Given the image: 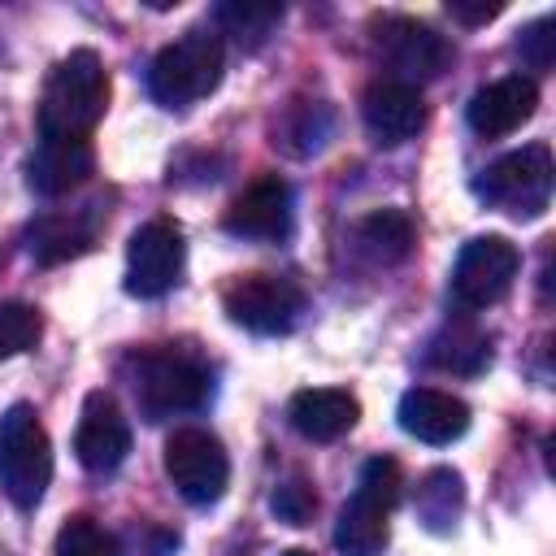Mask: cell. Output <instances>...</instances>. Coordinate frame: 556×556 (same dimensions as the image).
<instances>
[{
    "label": "cell",
    "instance_id": "44dd1931",
    "mask_svg": "<svg viewBox=\"0 0 556 556\" xmlns=\"http://www.w3.org/2000/svg\"><path fill=\"white\" fill-rule=\"evenodd\" d=\"M356 248L374 261V265H395L413 252V217L400 208H374L369 217L356 222Z\"/></svg>",
    "mask_w": 556,
    "mask_h": 556
},
{
    "label": "cell",
    "instance_id": "3957f363",
    "mask_svg": "<svg viewBox=\"0 0 556 556\" xmlns=\"http://www.w3.org/2000/svg\"><path fill=\"white\" fill-rule=\"evenodd\" d=\"M222 70H226V43H222V35L208 30V26H191V30H182L174 43H165L152 56V65H148V91L165 109H187V104L204 100L208 91H217Z\"/></svg>",
    "mask_w": 556,
    "mask_h": 556
},
{
    "label": "cell",
    "instance_id": "7402d4cb",
    "mask_svg": "<svg viewBox=\"0 0 556 556\" xmlns=\"http://www.w3.org/2000/svg\"><path fill=\"white\" fill-rule=\"evenodd\" d=\"M413 508L421 517L426 530L434 534H447L465 508V482L456 469H430L421 482H417V495H413Z\"/></svg>",
    "mask_w": 556,
    "mask_h": 556
},
{
    "label": "cell",
    "instance_id": "603a6c76",
    "mask_svg": "<svg viewBox=\"0 0 556 556\" xmlns=\"http://www.w3.org/2000/svg\"><path fill=\"white\" fill-rule=\"evenodd\" d=\"M52 556H122V543L113 530H104L96 517L78 513L56 530Z\"/></svg>",
    "mask_w": 556,
    "mask_h": 556
},
{
    "label": "cell",
    "instance_id": "52a82bcc",
    "mask_svg": "<svg viewBox=\"0 0 556 556\" xmlns=\"http://www.w3.org/2000/svg\"><path fill=\"white\" fill-rule=\"evenodd\" d=\"M517 269H521V252H517L513 239H504V235H473L456 252L447 291L469 313L473 308H491V304H500L513 291Z\"/></svg>",
    "mask_w": 556,
    "mask_h": 556
},
{
    "label": "cell",
    "instance_id": "5bb4252c",
    "mask_svg": "<svg viewBox=\"0 0 556 556\" xmlns=\"http://www.w3.org/2000/svg\"><path fill=\"white\" fill-rule=\"evenodd\" d=\"M100 226H104L100 200H87L78 208H48L30 222L26 243H30V256L39 265H61V261H74L87 248H96Z\"/></svg>",
    "mask_w": 556,
    "mask_h": 556
},
{
    "label": "cell",
    "instance_id": "ba28073f",
    "mask_svg": "<svg viewBox=\"0 0 556 556\" xmlns=\"http://www.w3.org/2000/svg\"><path fill=\"white\" fill-rule=\"evenodd\" d=\"M165 473L187 504L204 508V504H217L226 495L230 456H226L217 434H208L200 426H182L165 439Z\"/></svg>",
    "mask_w": 556,
    "mask_h": 556
},
{
    "label": "cell",
    "instance_id": "9c48e42d",
    "mask_svg": "<svg viewBox=\"0 0 556 556\" xmlns=\"http://www.w3.org/2000/svg\"><path fill=\"white\" fill-rule=\"evenodd\" d=\"M226 317L252 334H287L304 313V287L287 274H243L222 295Z\"/></svg>",
    "mask_w": 556,
    "mask_h": 556
},
{
    "label": "cell",
    "instance_id": "ffe728a7",
    "mask_svg": "<svg viewBox=\"0 0 556 556\" xmlns=\"http://www.w3.org/2000/svg\"><path fill=\"white\" fill-rule=\"evenodd\" d=\"M426 361L443 374H482L491 365V339L473 326V321H447L430 348H426Z\"/></svg>",
    "mask_w": 556,
    "mask_h": 556
},
{
    "label": "cell",
    "instance_id": "8fae6325",
    "mask_svg": "<svg viewBox=\"0 0 556 556\" xmlns=\"http://www.w3.org/2000/svg\"><path fill=\"white\" fill-rule=\"evenodd\" d=\"M374 48L395 70V83H408V87H417L426 78H439L447 70V61H452V43L434 26H426L417 17H382V22H374Z\"/></svg>",
    "mask_w": 556,
    "mask_h": 556
},
{
    "label": "cell",
    "instance_id": "cb8c5ba5",
    "mask_svg": "<svg viewBox=\"0 0 556 556\" xmlns=\"http://www.w3.org/2000/svg\"><path fill=\"white\" fill-rule=\"evenodd\" d=\"M39 334H43V317L35 304H22V300L0 304V361L30 352L39 343Z\"/></svg>",
    "mask_w": 556,
    "mask_h": 556
},
{
    "label": "cell",
    "instance_id": "4fadbf2b",
    "mask_svg": "<svg viewBox=\"0 0 556 556\" xmlns=\"http://www.w3.org/2000/svg\"><path fill=\"white\" fill-rule=\"evenodd\" d=\"M74 456L91 473H113L130 456V426L109 391H91L83 400L78 430H74Z\"/></svg>",
    "mask_w": 556,
    "mask_h": 556
},
{
    "label": "cell",
    "instance_id": "8992f818",
    "mask_svg": "<svg viewBox=\"0 0 556 556\" xmlns=\"http://www.w3.org/2000/svg\"><path fill=\"white\" fill-rule=\"evenodd\" d=\"M552 182H556V169H552L547 143H526V148H517V152H508L482 169L478 195L486 204H495L500 213L539 217L552 200Z\"/></svg>",
    "mask_w": 556,
    "mask_h": 556
},
{
    "label": "cell",
    "instance_id": "e0dca14e",
    "mask_svg": "<svg viewBox=\"0 0 556 556\" xmlns=\"http://www.w3.org/2000/svg\"><path fill=\"white\" fill-rule=\"evenodd\" d=\"M400 430L413 434L417 443H456L465 430H469V404L452 391H439V387H408L400 395Z\"/></svg>",
    "mask_w": 556,
    "mask_h": 556
},
{
    "label": "cell",
    "instance_id": "277c9868",
    "mask_svg": "<svg viewBox=\"0 0 556 556\" xmlns=\"http://www.w3.org/2000/svg\"><path fill=\"white\" fill-rule=\"evenodd\" d=\"M400 465L391 456H369L361 465L352 500L339 508L334 521V547L339 556H382L387 547V517L400 504Z\"/></svg>",
    "mask_w": 556,
    "mask_h": 556
},
{
    "label": "cell",
    "instance_id": "9a60e30c",
    "mask_svg": "<svg viewBox=\"0 0 556 556\" xmlns=\"http://www.w3.org/2000/svg\"><path fill=\"white\" fill-rule=\"evenodd\" d=\"M539 109V83L530 74H504L469 96V130L482 139H504L517 126H526Z\"/></svg>",
    "mask_w": 556,
    "mask_h": 556
},
{
    "label": "cell",
    "instance_id": "4316f807",
    "mask_svg": "<svg viewBox=\"0 0 556 556\" xmlns=\"http://www.w3.org/2000/svg\"><path fill=\"white\" fill-rule=\"evenodd\" d=\"M552 39H556V35H552V22L543 17V22H534V26H526V30H521L517 52H521L534 70H547V65H552Z\"/></svg>",
    "mask_w": 556,
    "mask_h": 556
},
{
    "label": "cell",
    "instance_id": "2e32d148",
    "mask_svg": "<svg viewBox=\"0 0 556 556\" xmlns=\"http://www.w3.org/2000/svg\"><path fill=\"white\" fill-rule=\"evenodd\" d=\"M361 122L369 130V139L378 148H400L408 143L421 126H426V100L417 87L408 83H395V78H382V83H369L365 96H361Z\"/></svg>",
    "mask_w": 556,
    "mask_h": 556
},
{
    "label": "cell",
    "instance_id": "6da1fadb",
    "mask_svg": "<svg viewBox=\"0 0 556 556\" xmlns=\"http://www.w3.org/2000/svg\"><path fill=\"white\" fill-rule=\"evenodd\" d=\"M109 104V74L91 48L61 56L43 83L39 100V139H87Z\"/></svg>",
    "mask_w": 556,
    "mask_h": 556
},
{
    "label": "cell",
    "instance_id": "484cf974",
    "mask_svg": "<svg viewBox=\"0 0 556 556\" xmlns=\"http://www.w3.org/2000/svg\"><path fill=\"white\" fill-rule=\"evenodd\" d=\"M269 508L278 513V521H287V526H304V521H313V513H317V491L295 473V478H287V482L274 491Z\"/></svg>",
    "mask_w": 556,
    "mask_h": 556
},
{
    "label": "cell",
    "instance_id": "7c38bea8",
    "mask_svg": "<svg viewBox=\"0 0 556 556\" xmlns=\"http://www.w3.org/2000/svg\"><path fill=\"white\" fill-rule=\"evenodd\" d=\"M291 222H295V208H291V187L278 178V174H265L256 178L252 187H243L222 226L235 235V239H256V243H278L291 235Z\"/></svg>",
    "mask_w": 556,
    "mask_h": 556
},
{
    "label": "cell",
    "instance_id": "30bf717a",
    "mask_svg": "<svg viewBox=\"0 0 556 556\" xmlns=\"http://www.w3.org/2000/svg\"><path fill=\"white\" fill-rule=\"evenodd\" d=\"M182 265H187V243L178 222L152 217L126 243V291L139 300H161L165 291L178 287Z\"/></svg>",
    "mask_w": 556,
    "mask_h": 556
},
{
    "label": "cell",
    "instance_id": "ac0fdd59",
    "mask_svg": "<svg viewBox=\"0 0 556 556\" xmlns=\"http://www.w3.org/2000/svg\"><path fill=\"white\" fill-rule=\"evenodd\" d=\"M96 169L91 139H39L26 161V182L43 200H61L78 191Z\"/></svg>",
    "mask_w": 556,
    "mask_h": 556
},
{
    "label": "cell",
    "instance_id": "7a4b0ae2",
    "mask_svg": "<svg viewBox=\"0 0 556 556\" xmlns=\"http://www.w3.org/2000/svg\"><path fill=\"white\" fill-rule=\"evenodd\" d=\"M130 391H135L139 413L148 421H161L174 413H195L208 400L213 378L195 352L156 343V348H143L130 356Z\"/></svg>",
    "mask_w": 556,
    "mask_h": 556
},
{
    "label": "cell",
    "instance_id": "5b68a950",
    "mask_svg": "<svg viewBox=\"0 0 556 556\" xmlns=\"http://www.w3.org/2000/svg\"><path fill=\"white\" fill-rule=\"evenodd\" d=\"M52 482V439L30 404H9L0 417V491L17 508H35Z\"/></svg>",
    "mask_w": 556,
    "mask_h": 556
},
{
    "label": "cell",
    "instance_id": "d4e9b609",
    "mask_svg": "<svg viewBox=\"0 0 556 556\" xmlns=\"http://www.w3.org/2000/svg\"><path fill=\"white\" fill-rule=\"evenodd\" d=\"M278 22H282V4H252V0L217 4V26H226L239 39H265Z\"/></svg>",
    "mask_w": 556,
    "mask_h": 556
},
{
    "label": "cell",
    "instance_id": "83f0119b",
    "mask_svg": "<svg viewBox=\"0 0 556 556\" xmlns=\"http://www.w3.org/2000/svg\"><path fill=\"white\" fill-rule=\"evenodd\" d=\"M500 0H491V4H469V0H452L447 4V13L456 17V22H465V26H482V22H491V17H500Z\"/></svg>",
    "mask_w": 556,
    "mask_h": 556
},
{
    "label": "cell",
    "instance_id": "f1b7e54d",
    "mask_svg": "<svg viewBox=\"0 0 556 556\" xmlns=\"http://www.w3.org/2000/svg\"><path fill=\"white\" fill-rule=\"evenodd\" d=\"M278 556H313V552H300V547H291V552H278Z\"/></svg>",
    "mask_w": 556,
    "mask_h": 556
},
{
    "label": "cell",
    "instance_id": "d6986e66",
    "mask_svg": "<svg viewBox=\"0 0 556 556\" xmlns=\"http://www.w3.org/2000/svg\"><path fill=\"white\" fill-rule=\"evenodd\" d=\"M361 417V404L343 387H304L287 404V421L308 443H334L343 439Z\"/></svg>",
    "mask_w": 556,
    "mask_h": 556
}]
</instances>
